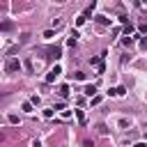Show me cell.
<instances>
[{"label":"cell","mask_w":147,"mask_h":147,"mask_svg":"<svg viewBox=\"0 0 147 147\" xmlns=\"http://www.w3.org/2000/svg\"><path fill=\"white\" fill-rule=\"evenodd\" d=\"M83 92H85L90 99H94V96H96V85H85V90H83Z\"/></svg>","instance_id":"obj_4"},{"label":"cell","mask_w":147,"mask_h":147,"mask_svg":"<svg viewBox=\"0 0 147 147\" xmlns=\"http://www.w3.org/2000/svg\"><path fill=\"white\" fill-rule=\"evenodd\" d=\"M85 21H87V16H85V14H80V16H78V18H76V25H78V28H80V25H83V23H85Z\"/></svg>","instance_id":"obj_10"},{"label":"cell","mask_w":147,"mask_h":147,"mask_svg":"<svg viewBox=\"0 0 147 147\" xmlns=\"http://www.w3.org/2000/svg\"><path fill=\"white\" fill-rule=\"evenodd\" d=\"M140 32H147V23H140Z\"/></svg>","instance_id":"obj_20"},{"label":"cell","mask_w":147,"mask_h":147,"mask_svg":"<svg viewBox=\"0 0 147 147\" xmlns=\"http://www.w3.org/2000/svg\"><path fill=\"white\" fill-rule=\"evenodd\" d=\"M53 115H55V113H53V108H46V110H44V117H46V119H51Z\"/></svg>","instance_id":"obj_12"},{"label":"cell","mask_w":147,"mask_h":147,"mask_svg":"<svg viewBox=\"0 0 147 147\" xmlns=\"http://www.w3.org/2000/svg\"><path fill=\"white\" fill-rule=\"evenodd\" d=\"M96 129H99V133H103V136H106V133H108V129H106V124H99V126H96Z\"/></svg>","instance_id":"obj_16"},{"label":"cell","mask_w":147,"mask_h":147,"mask_svg":"<svg viewBox=\"0 0 147 147\" xmlns=\"http://www.w3.org/2000/svg\"><path fill=\"white\" fill-rule=\"evenodd\" d=\"M108 94H110V96H124V94H126V87H122V85H119V87H110Z\"/></svg>","instance_id":"obj_3"},{"label":"cell","mask_w":147,"mask_h":147,"mask_svg":"<svg viewBox=\"0 0 147 147\" xmlns=\"http://www.w3.org/2000/svg\"><path fill=\"white\" fill-rule=\"evenodd\" d=\"M18 69H21V62H18L16 57H9L7 64H5V71H7V74H14V71H18Z\"/></svg>","instance_id":"obj_1"},{"label":"cell","mask_w":147,"mask_h":147,"mask_svg":"<svg viewBox=\"0 0 147 147\" xmlns=\"http://www.w3.org/2000/svg\"><path fill=\"white\" fill-rule=\"evenodd\" d=\"M7 119H9V122H11V124H18V115H14V113H11V115H9V117H7Z\"/></svg>","instance_id":"obj_14"},{"label":"cell","mask_w":147,"mask_h":147,"mask_svg":"<svg viewBox=\"0 0 147 147\" xmlns=\"http://www.w3.org/2000/svg\"><path fill=\"white\" fill-rule=\"evenodd\" d=\"M69 94V85H60V96H67Z\"/></svg>","instance_id":"obj_11"},{"label":"cell","mask_w":147,"mask_h":147,"mask_svg":"<svg viewBox=\"0 0 147 147\" xmlns=\"http://www.w3.org/2000/svg\"><path fill=\"white\" fill-rule=\"evenodd\" d=\"M11 28H14V25H11V21H2V23H0V30H5V32H7V30H11Z\"/></svg>","instance_id":"obj_8"},{"label":"cell","mask_w":147,"mask_h":147,"mask_svg":"<svg viewBox=\"0 0 147 147\" xmlns=\"http://www.w3.org/2000/svg\"><path fill=\"white\" fill-rule=\"evenodd\" d=\"M44 37H46V39H51V37H55V30H46V32H44Z\"/></svg>","instance_id":"obj_15"},{"label":"cell","mask_w":147,"mask_h":147,"mask_svg":"<svg viewBox=\"0 0 147 147\" xmlns=\"http://www.w3.org/2000/svg\"><path fill=\"white\" fill-rule=\"evenodd\" d=\"M96 23H99V25H110V18H106V16H96Z\"/></svg>","instance_id":"obj_7"},{"label":"cell","mask_w":147,"mask_h":147,"mask_svg":"<svg viewBox=\"0 0 147 147\" xmlns=\"http://www.w3.org/2000/svg\"><path fill=\"white\" fill-rule=\"evenodd\" d=\"M32 147H41V142L39 140H32Z\"/></svg>","instance_id":"obj_21"},{"label":"cell","mask_w":147,"mask_h":147,"mask_svg":"<svg viewBox=\"0 0 147 147\" xmlns=\"http://www.w3.org/2000/svg\"><path fill=\"white\" fill-rule=\"evenodd\" d=\"M60 74H62V67H60V64H55V67L46 74V83H55V78H57Z\"/></svg>","instance_id":"obj_2"},{"label":"cell","mask_w":147,"mask_h":147,"mask_svg":"<svg viewBox=\"0 0 147 147\" xmlns=\"http://www.w3.org/2000/svg\"><path fill=\"white\" fill-rule=\"evenodd\" d=\"M99 103H101V96H99V94H96V96H94V99H92V106H99Z\"/></svg>","instance_id":"obj_18"},{"label":"cell","mask_w":147,"mask_h":147,"mask_svg":"<svg viewBox=\"0 0 147 147\" xmlns=\"http://www.w3.org/2000/svg\"><path fill=\"white\" fill-rule=\"evenodd\" d=\"M21 110H23V113H32V103H30V101H25V103L21 106Z\"/></svg>","instance_id":"obj_9"},{"label":"cell","mask_w":147,"mask_h":147,"mask_svg":"<svg viewBox=\"0 0 147 147\" xmlns=\"http://www.w3.org/2000/svg\"><path fill=\"white\" fill-rule=\"evenodd\" d=\"M48 53H51V57H55V60H57V57H60V53H62V48H60V46H53V48H48Z\"/></svg>","instance_id":"obj_5"},{"label":"cell","mask_w":147,"mask_h":147,"mask_svg":"<svg viewBox=\"0 0 147 147\" xmlns=\"http://www.w3.org/2000/svg\"><path fill=\"white\" fill-rule=\"evenodd\" d=\"M140 48H147V37H145V39H140Z\"/></svg>","instance_id":"obj_19"},{"label":"cell","mask_w":147,"mask_h":147,"mask_svg":"<svg viewBox=\"0 0 147 147\" xmlns=\"http://www.w3.org/2000/svg\"><path fill=\"white\" fill-rule=\"evenodd\" d=\"M74 44H76V37H71V34H69V39H67V46H74Z\"/></svg>","instance_id":"obj_17"},{"label":"cell","mask_w":147,"mask_h":147,"mask_svg":"<svg viewBox=\"0 0 147 147\" xmlns=\"http://www.w3.org/2000/svg\"><path fill=\"white\" fill-rule=\"evenodd\" d=\"M74 113H76V119H78L80 124H85V122H87V119H85V113H83V110H74Z\"/></svg>","instance_id":"obj_6"},{"label":"cell","mask_w":147,"mask_h":147,"mask_svg":"<svg viewBox=\"0 0 147 147\" xmlns=\"http://www.w3.org/2000/svg\"><path fill=\"white\" fill-rule=\"evenodd\" d=\"M136 147H147V145L145 142H136Z\"/></svg>","instance_id":"obj_22"},{"label":"cell","mask_w":147,"mask_h":147,"mask_svg":"<svg viewBox=\"0 0 147 147\" xmlns=\"http://www.w3.org/2000/svg\"><path fill=\"white\" fill-rule=\"evenodd\" d=\"M74 78H76V80H85V74H83V71H76Z\"/></svg>","instance_id":"obj_13"}]
</instances>
